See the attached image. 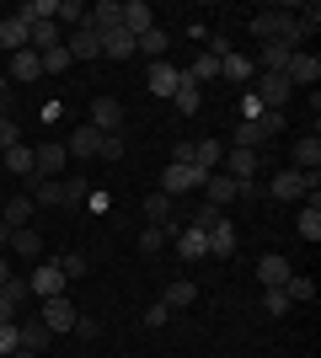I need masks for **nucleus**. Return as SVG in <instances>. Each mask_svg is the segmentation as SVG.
I'll return each instance as SVG.
<instances>
[{
    "instance_id": "1",
    "label": "nucleus",
    "mask_w": 321,
    "mask_h": 358,
    "mask_svg": "<svg viewBox=\"0 0 321 358\" xmlns=\"http://www.w3.org/2000/svg\"><path fill=\"white\" fill-rule=\"evenodd\" d=\"M27 198L32 209H64V203H86V182H48V177H32L27 182Z\"/></svg>"
},
{
    "instance_id": "2",
    "label": "nucleus",
    "mask_w": 321,
    "mask_h": 358,
    "mask_svg": "<svg viewBox=\"0 0 321 358\" xmlns=\"http://www.w3.org/2000/svg\"><path fill=\"white\" fill-rule=\"evenodd\" d=\"M268 193L278 198V203H294V198H306V193H321V171H278L273 182H268Z\"/></svg>"
},
{
    "instance_id": "3",
    "label": "nucleus",
    "mask_w": 321,
    "mask_h": 358,
    "mask_svg": "<svg viewBox=\"0 0 321 358\" xmlns=\"http://www.w3.org/2000/svg\"><path fill=\"white\" fill-rule=\"evenodd\" d=\"M204 182H209V171H199V166H166V171H161V187H155V193L183 198V193H193V187H204Z\"/></svg>"
},
{
    "instance_id": "4",
    "label": "nucleus",
    "mask_w": 321,
    "mask_h": 358,
    "mask_svg": "<svg viewBox=\"0 0 321 358\" xmlns=\"http://www.w3.org/2000/svg\"><path fill=\"white\" fill-rule=\"evenodd\" d=\"M64 284H70V278L59 273V257H54V262H38V268L27 273V289H32L38 299H59Z\"/></svg>"
},
{
    "instance_id": "5",
    "label": "nucleus",
    "mask_w": 321,
    "mask_h": 358,
    "mask_svg": "<svg viewBox=\"0 0 321 358\" xmlns=\"http://www.w3.org/2000/svg\"><path fill=\"white\" fill-rule=\"evenodd\" d=\"M64 166H70V155H64V145H32V177H48L59 182Z\"/></svg>"
},
{
    "instance_id": "6",
    "label": "nucleus",
    "mask_w": 321,
    "mask_h": 358,
    "mask_svg": "<svg viewBox=\"0 0 321 358\" xmlns=\"http://www.w3.org/2000/svg\"><path fill=\"white\" fill-rule=\"evenodd\" d=\"M86 27H92L97 38L118 32L123 27V0H97V6H86Z\"/></svg>"
},
{
    "instance_id": "7",
    "label": "nucleus",
    "mask_w": 321,
    "mask_h": 358,
    "mask_svg": "<svg viewBox=\"0 0 321 358\" xmlns=\"http://www.w3.org/2000/svg\"><path fill=\"white\" fill-rule=\"evenodd\" d=\"M241 198V182L225 177V171H209V182H204V203H214V209H230Z\"/></svg>"
},
{
    "instance_id": "8",
    "label": "nucleus",
    "mask_w": 321,
    "mask_h": 358,
    "mask_svg": "<svg viewBox=\"0 0 321 358\" xmlns=\"http://www.w3.org/2000/svg\"><path fill=\"white\" fill-rule=\"evenodd\" d=\"M76 305H70V299H43V315H38V321H43V327H48V337H59V331H70V327H76Z\"/></svg>"
},
{
    "instance_id": "9",
    "label": "nucleus",
    "mask_w": 321,
    "mask_h": 358,
    "mask_svg": "<svg viewBox=\"0 0 321 358\" xmlns=\"http://www.w3.org/2000/svg\"><path fill=\"white\" fill-rule=\"evenodd\" d=\"M284 80H290V86H316V80H321V59H316V54H306V48H294Z\"/></svg>"
},
{
    "instance_id": "10",
    "label": "nucleus",
    "mask_w": 321,
    "mask_h": 358,
    "mask_svg": "<svg viewBox=\"0 0 321 358\" xmlns=\"http://www.w3.org/2000/svg\"><path fill=\"white\" fill-rule=\"evenodd\" d=\"M92 129H97V134H123V102L97 96V102H92Z\"/></svg>"
},
{
    "instance_id": "11",
    "label": "nucleus",
    "mask_w": 321,
    "mask_h": 358,
    "mask_svg": "<svg viewBox=\"0 0 321 358\" xmlns=\"http://www.w3.org/2000/svg\"><path fill=\"white\" fill-rule=\"evenodd\" d=\"M290 96H294V86L284 80V75H262V80H257V102L268 107V113H284Z\"/></svg>"
},
{
    "instance_id": "12",
    "label": "nucleus",
    "mask_w": 321,
    "mask_h": 358,
    "mask_svg": "<svg viewBox=\"0 0 321 358\" xmlns=\"http://www.w3.org/2000/svg\"><path fill=\"white\" fill-rule=\"evenodd\" d=\"M268 123L252 118V123H236V134H230V150H252V155H262V145H268Z\"/></svg>"
},
{
    "instance_id": "13",
    "label": "nucleus",
    "mask_w": 321,
    "mask_h": 358,
    "mask_svg": "<svg viewBox=\"0 0 321 358\" xmlns=\"http://www.w3.org/2000/svg\"><path fill=\"white\" fill-rule=\"evenodd\" d=\"M177 252H183V262H204V257H209V236H204V230H193V224H177Z\"/></svg>"
},
{
    "instance_id": "14",
    "label": "nucleus",
    "mask_w": 321,
    "mask_h": 358,
    "mask_svg": "<svg viewBox=\"0 0 321 358\" xmlns=\"http://www.w3.org/2000/svg\"><path fill=\"white\" fill-rule=\"evenodd\" d=\"M177 80H183V64H171V59H155L150 75H145V86H150L155 96H171V91H177Z\"/></svg>"
},
{
    "instance_id": "15",
    "label": "nucleus",
    "mask_w": 321,
    "mask_h": 358,
    "mask_svg": "<svg viewBox=\"0 0 321 358\" xmlns=\"http://www.w3.org/2000/svg\"><path fill=\"white\" fill-rule=\"evenodd\" d=\"M290 171H306V177H311V171H321V139L316 134H306L300 145L290 150Z\"/></svg>"
},
{
    "instance_id": "16",
    "label": "nucleus",
    "mask_w": 321,
    "mask_h": 358,
    "mask_svg": "<svg viewBox=\"0 0 321 358\" xmlns=\"http://www.w3.org/2000/svg\"><path fill=\"white\" fill-rule=\"evenodd\" d=\"M290 257H278V252H268V257H262V262H257V278H262V289H284V284H290Z\"/></svg>"
},
{
    "instance_id": "17",
    "label": "nucleus",
    "mask_w": 321,
    "mask_h": 358,
    "mask_svg": "<svg viewBox=\"0 0 321 358\" xmlns=\"http://www.w3.org/2000/svg\"><path fill=\"white\" fill-rule=\"evenodd\" d=\"M155 27V11H150V0H123V32H150Z\"/></svg>"
},
{
    "instance_id": "18",
    "label": "nucleus",
    "mask_w": 321,
    "mask_h": 358,
    "mask_svg": "<svg viewBox=\"0 0 321 358\" xmlns=\"http://www.w3.org/2000/svg\"><path fill=\"white\" fill-rule=\"evenodd\" d=\"M97 145H102V134H97L92 123H80L76 134L64 139V155H76V161H92V155H97Z\"/></svg>"
},
{
    "instance_id": "19",
    "label": "nucleus",
    "mask_w": 321,
    "mask_h": 358,
    "mask_svg": "<svg viewBox=\"0 0 321 358\" xmlns=\"http://www.w3.org/2000/svg\"><path fill=\"white\" fill-rule=\"evenodd\" d=\"M11 80H22V86L43 80V59H38L32 48H16V54H11Z\"/></svg>"
},
{
    "instance_id": "20",
    "label": "nucleus",
    "mask_w": 321,
    "mask_h": 358,
    "mask_svg": "<svg viewBox=\"0 0 321 358\" xmlns=\"http://www.w3.org/2000/svg\"><path fill=\"white\" fill-rule=\"evenodd\" d=\"M193 166L199 171H220L225 166V145L220 139H193Z\"/></svg>"
},
{
    "instance_id": "21",
    "label": "nucleus",
    "mask_w": 321,
    "mask_h": 358,
    "mask_svg": "<svg viewBox=\"0 0 321 358\" xmlns=\"http://www.w3.org/2000/svg\"><path fill=\"white\" fill-rule=\"evenodd\" d=\"M145 220H150V224H183V220H177V198L150 193V198H145Z\"/></svg>"
},
{
    "instance_id": "22",
    "label": "nucleus",
    "mask_w": 321,
    "mask_h": 358,
    "mask_svg": "<svg viewBox=\"0 0 321 358\" xmlns=\"http://www.w3.org/2000/svg\"><path fill=\"white\" fill-rule=\"evenodd\" d=\"M70 59H102V38H97L92 27H76V38H70Z\"/></svg>"
},
{
    "instance_id": "23",
    "label": "nucleus",
    "mask_w": 321,
    "mask_h": 358,
    "mask_svg": "<svg viewBox=\"0 0 321 358\" xmlns=\"http://www.w3.org/2000/svg\"><path fill=\"white\" fill-rule=\"evenodd\" d=\"M166 48H171V32L166 27H150V32H139V38H134V54H150V64L161 59Z\"/></svg>"
},
{
    "instance_id": "24",
    "label": "nucleus",
    "mask_w": 321,
    "mask_h": 358,
    "mask_svg": "<svg viewBox=\"0 0 321 358\" xmlns=\"http://www.w3.org/2000/svg\"><path fill=\"white\" fill-rule=\"evenodd\" d=\"M171 102L183 107V118H193V113H199V107H204V86H193V80H187V70H183V80H177V91H171Z\"/></svg>"
},
{
    "instance_id": "25",
    "label": "nucleus",
    "mask_w": 321,
    "mask_h": 358,
    "mask_svg": "<svg viewBox=\"0 0 321 358\" xmlns=\"http://www.w3.org/2000/svg\"><path fill=\"white\" fill-rule=\"evenodd\" d=\"M0 48H6V54L27 48V22H22V16H0Z\"/></svg>"
},
{
    "instance_id": "26",
    "label": "nucleus",
    "mask_w": 321,
    "mask_h": 358,
    "mask_svg": "<svg viewBox=\"0 0 321 358\" xmlns=\"http://www.w3.org/2000/svg\"><path fill=\"white\" fill-rule=\"evenodd\" d=\"M187 70V80L193 86H209V80H220V54H199L193 64H183Z\"/></svg>"
},
{
    "instance_id": "27",
    "label": "nucleus",
    "mask_w": 321,
    "mask_h": 358,
    "mask_svg": "<svg viewBox=\"0 0 321 358\" xmlns=\"http://www.w3.org/2000/svg\"><path fill=\"white\" fill-rule=\"evenodd\" d=\"M0 220L11 224V230H22V224L32 220V198L27 193H11V198H6V209H0Z\"/></svg>"
},
{
    "instance_id": "28",
    "label": "nucleus",
    "mask_w": 321,
    "mask_h": 358,
    "mask_svg": "<svg viewBox=\"0 0 321 358\" xmlns=\"http://www.w3.org/2000/svg\"><path fill=\"white\" fill-rule=\"evenodd\" d=\"M54 11H59V0H22V6H16V16H22L27 27H38V22H54Z\"/></svg>"
},
{
    "instance_id": "29",
    "label": "nucleus",
    "mask_w": 321,
    "mask_h": 358,
    "mask_svg": "<svg viewBox=\"0 0 321 358\" xmlns=\"http://www.w3.org/2000/svg\"><path fill=\"white\" fill-rule=\"evenodd\" d=\"M102 59H134V32H107L102 38Z\"/></svg>"
},
{
    "instance_id": "30",
    "label": "nucleus",
    "mask_w": 321,
    "mask_h": 358,
    "mask_svg": "<svg viewBox=\"0 0 321 358\" xmlns=\"http://www.w3.org/2000/svg\"><path fill=\"white\" fill-rule=\"evenodd\" d=\"M11 252H16V257H32V262H38V257H43V236L22 224V230H11Z\"/></svg>"
},
{
    "instance_id": "31",
    "label": "nucleus",
    "mask_w": 321,
    "mask_h": 358,
    "mask_svg": "<svg viewBox=\"0 0 321 358\" xmlns=\"http://www.w3.org/2000/svg\"><path fill=\"white\" fill-rule=\"evenodd\" d=\"M306 241H321V193H311V203L300 209V224H294Z\"/></svg>"
},
{
    "instance_id": "32",
    "label": "nucleus",
    "mask_w": 321,
    "mask_h": 358,
    "mask_svg": "<svg viewBox=\"0 0 321 358\" xmlns=\"http://www.w3.org/2000/svg\"><path fill=\"white\" fill-rule=\"evenodd\" d=\"M0 155H6V171H11V177L32 182V145H11V150H0Z\"/></svg>"
},
{
    "instance_id": "33",
    "label": "nucleus",
    "mask_w": 321,
    "mask_h": 358,
    "mask_svg": "<svg viewBox=\"0 0 321 358\" xmlns=\"http://www.w3.org/2000/svg\"><path fill=\"white\" fill-rule=\"evenodd\" d=\"M220 75H225V80H236V86H246V80L257 75V64L241 59V54H225V59H220Z\"/></svg>"
},
{
    "instance_id": "34",
    "label": "nucleus",
    "mask_w": 321,
    "mask_h": 358,
    "mask_svg": "<svg viewBox=\"0 0 321 358\" xmlns=\"http://www.w3.org/2000/svg\"><path fill=\"white\" fill-rule=\"evenodd\" d=\"M199 299V284H187V278H177V284H166V294H161V305H171V310H187Z\"/></svg>"
},
{
    "instance_id": "35",
    "label": "nucleus",
    "mask_w": 321,
    "mask_h": 358,
    "mask_svg": "<svg viewBox=\"0 0 321 358\" xmlns=\"http://www.w3.org/2000/svg\"><path fill=\"white\" fill-rule=\"evenodd\" d=\"M171 236H177V224H145L139 230V252H161Z\"/></svg>"
},
{
    "instance_id": "36",
    "label": "nucleus",
    "mask_w": 321,
    "mask_h": 358,
    "mask_svg": "<svg viewBox=\"0 0 321 358\" xmlns=\"http://www.w3.org/2000/svg\"><path fill=\"white\" fill-rule=\"evenodd\" d=\"M290 70V48L284 43H262V75H284Z\"/></svg>"
},
{
    "instance_id": "37",
    "label": "nucleus",
    "mask_w": 321,
    "mask_h": 358,
    "mask_svg": "<svg viewBox=\"0 0 321 358\" xmlns=\"http://www.w3.org/2000/svg\"><path fill=\"white\" fill-rule=\"evenodd\" d=\"M16 331H22V348H32V353L48 348V327L43 321H16Z\"/></svg>"
},
{
    "instance_id": "38",
    "label": "nucleus",
    "mask_w": 321,
    "mask_h": 358,
    "mask_svg": "<svg viewBox=\"0 0 321 358\" xmlns=\"http://www.w3.org/2000/svg\"><path fill=\"white\" fill-rule=\"evenodd\" d=\"M230 252H236V230H230V220H225V224L209 230V257H230Z\"/></svg>"
},
{
    "instance_id": "39",
    "label": "nucleus",
    "mask_w": 321,
    "mask_h": 358,
    "mask_svg": "<svg viewBox=\"0 0 321 358\" xmlns=\"http://www.w3.org/2000/svg\"><path fill=\"white\" fill-rule=\"evenodd\" d=\"M38 59H43V75H64V70H70V64H76V59H70V48H64V43H54V48H48V54H38Z\"/></svg>"
},
{
    "instance_id": "40",
    "label": "nucleus",
    "mask_w": 321,
    "mask_h": 358,
    "mask_svg": "<svg viewBox=\"0 0 321 358\" xmlns=\"http://www.w3.org/2000/svg\"><path fill=\"white\" fill-rule=\"evenodd\" d=\"M284 294H290V305H311V299H316V284H311V278H300V273H290Z\"/></svg>"
},
{
    "instance_id": "41",
    "label": "nucleus",
    "mask_w": 321,
    "mask_h": 358,
    "mask_svg": "<svg viewBox=\"0 0 321 358\" xmlns=\"http://www.w3.org/2000/svg\"><path fill=\"white\" fill-rule=\"evenodd\" d=\"M187 224H193V230H204V236H209L214 224H225V209H214V203H199V209H193V220H187Z\"/></svg>"
},
{
    "instance_id": "42",
    "label": "nucleus",
    "mask_w": 321,
    "mask_h": 358,
    "mask_svg": "<svg viewBox=\"0 0 321 358\" xmlns=\"http://www.w3.org/2000/svg\"><path fill=\"white\" fill-rule=\"evenodd\" d=\"M278 22H284V11H262V16H252V32H257L262 43H273V38H278Z\"/></svg>"
},
{
    "instance_id": "43",
    "label": "nucleus",
    "mask_w": 321,
    "mask_h": 358,
    "mask_svg": "<svg viewBox=\"0 0 321 358\" xmlns=\"http://www.w3.org/2000/svg\"><path fill=\"white\" fill-rule=\"evenodd\" d=\"M54 22H70V27H86V6H80V0H59V11H54Z\"/></svg>"
},
{
    "instance_id": "44",
    "label": "nucleus",
    "mask_w": 321,
    "mask_h": 358,
    "mask_svg": "<svg viewBox=\"0 0 321 358\" xmlns=\"http://www.w3.org/2000/svg\"><path fill=\"white\" fill-rule=\"evenodd\" d=\"M262 310H268V315H290L294 305H290V294H284V289H262Z\"/></svg>"
},
{
    "instance_id": "45",
    "label": "nucleus",
    "mask_w": 321,
    "mask_h": 358,
    "mask_svg": "<svg viewBox=\"0 0 321 358\" xmlns=\"http://www.w3.org/2000/svg\"><path fill=\"white\" fill-rule=\"evenodd\" d=\"M86 268H92V262H86V252H64V257H59V273H64V278H86Z\"/></svg>"
},
{
    "instance_id": "46",
    "label": "nucleus",
    "mask_w": 321,
    "mask_h": 358,
    "mask_svg": "<svg viewBox=\"0 0 321 358\" xmlns=\"http://www.w3.org/2000/svg\"><path fill=\"white\" fill-rule=\"evenodd\" d=\"M70 337H80V343H97V337H102V327H97V315H76V327H70Z\"/></svg>"
},
{
    "instance_id": "47",
    "label": "nucleus",
    "mask_w": 321,
    "mask_h": 358,
    "mask_svg": "<svg viewBox=\"0 0 321 358\" xmlns=\"http://www.w3.org/2000/svg\"><path fill=\"white\" fill-rule=\"evenodd\" d=\"M16 348H22V331H16V321H0V358H11Z\"/></svg>"
},
{
    "instance_id": "48",
    "label": "nucleus",
    "mask_w": 321,
    "mask_h": 358,
    "mask_svg": "<svg viewBox=\"0 0 321 358\" xmlns=\"http://www.w3.org/2000/svg\"><path fill=\"white\" fill-rule=\"evenodd\" d=\"M97 155H102V161H123V134H102Z\"/></svg>"
},
{
    "instance_id": "49",
    "label": "nucleus",
    "mask_w": 321,
    "mask_h": 358,
    "mask_svg": "<svg viewBox=\"0 0 321 358\" xmlns=\"http://www.w3.org/2000/svg\"><path fill=\"white\" fill-rule=\"evenodd\" d=\"M171 315H177V310H171V305H161V299H155L150 310H145V327H155V331H161V327H166V321H171Z\"/></svg>"
},
{
    "instance_id": "50",
    "label": "nucleus",
    "mask_w": 321,
    "mask_h": 358,
    "mask_svg": "<svg viewBox=\"0 0 321 358\" xmlns=\"http://www.w3.org/2000/svg\"><path fill=\"white\" fill-rule=\"evenodd\" d=\"M268 107L257 102V91H241V123H252V118H262Z\"/></svg>"
},
{
    "instance_id": "51",
    "label": "nucleus",
    "mask_w": 321,
    "mask_h": 358,
    "mask_svg": "<svg viewBox=\"0 0 321 358\" xmlns=\"http://www.w3.org/2000/svg\"><path fill=\"white\" fill-rule=\"evenodd\" d=\"M22 145V129H16V118H0V150Z\"/></svg>"
},
{
    "instance_id": "52",
    "label": "nucleus",
    "mask_w": 321,
    "mask_h": 358,
    "mask_svg": "<svg viewBox=\"0 0 321 358\" xmlns=\"http://www.w3.org/2000/svg\"><path fill=\"white\" fill-rule=\"evenodd\" d=\"M171 166H193V139H183V145H171Z\"/></svg>"
},
{
    "instance_id": "53",
    "label": "nucleus",
    "mask_w": 321,
    "mask_h": 358,
    "mask_svg": "<svg viewBox=\"0 0 321 358\" xmlns=\"http://www.w3.org/2000/svg\"><path fill=\"white\" fill-rule=\"evenodd\" d=\"M6 246H11V224L0 220V252H6Z\"/></svg>"
},
{
    "instance_id": "54",
    "label": "nucleus",
    "mask_w": 321,
    "mask_h": 358,
    "mask_svg": "<svg viewBox=\"0 0 321 358\" xmlns=\"http://www.w3.org/2000/svg\"><path fill=\"white\" fill-rule=\"evenodd\" d=\"M6 278H11V262H6V252H0V284H6Z\"/></svg>"
},
{
    "instance_id": "55",
    "label": "nucleus",
    "mask_w": 321,
    "mask_h": 358,
    "mask_svg": "<svg viewBox=\"0 0 321 358\" xmlns=\"http://www.w3.org/2000/svg\"><path fill=\"white\" fill-rule=\"evenodd\" d=\"M11 358H43V353H32V348H16V353Z\"/></svg>"
},
{
    "instance_id": "56",
    "label": "nucleus",
    "mask_w": 321,
    "mask_h": 358,
    "mask_svg": "<svg viewBox=\"0 0 321 358\" xmlns=\"http://www.w3.org/2000/svg\"><path fill=\"white\" fill-rule=\"evenodd\" d=\"M6 86H11V80H6V70H0V102H6Z\"/></svg>"
},
{
    "instance_id": "57",
    "label": "nucleus",
    "mask_w": 321,
    "mask_h": 358,
    "mask_svg": "<svg viewBox=\"0 0 321 358\" xmlns=\"http://www.w3.org/2000/svg\"><path fill=\"white\" fill-rule=\"evenodd\" d=\"M0 118H6V102H0Z\"/></svg>"
}]
</instances>
